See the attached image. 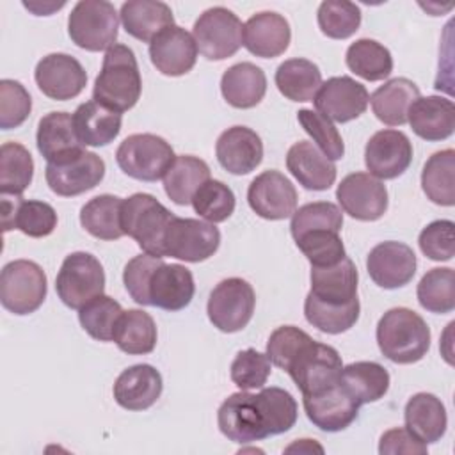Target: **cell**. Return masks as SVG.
<instances>
[{
  "mask_svg": "<svg viewBox=\"0 0 455 455\" xmlns=\"http://www.w3.org/2000/svg\"><path fill=\"white\" fill-rule=\"evenodd\" d=\"M297 421V402L283 387H261L259 393H233L217 411L222 435L238 444L288 432Z\"/></svg>",
  "mask_w": 455,
  "mask_h": 455,
  "instance_id": "6da1fadb",
  "label": "cell"
},
{
  "mask_svg": "<svg viewBox=\"0 0 455 455\" xmlns=\"http://www.w3.org/2000/svg\"><path fill=\"white\" fill-rule=\"evenodd\" d=\"M272 364L284 370L304 395H315L341 380L343 363L338 350L313 339L295 325L277 327L267 343Z\"/></svg>",
  "mask_w": 455,
  "mask_h": 455,
  "instance_id": "7a4b0ae2",
  "label": "cell"
},
{
  "mask_svg": "<svg viewBox=\"0 0 455 455\" xmlns=\"http://www.w3.org/2000/svg\"><path fill=\"white\" fill-rule=\"evenodd\" d=\"M142 92V78L135 53L126 44L107 50L101 71L94 80L92 100L116 110L126 112L135 107Z\"/></svg>",
  "mask_w": 455,
  "mask_h": 455,
  "instance_id": "3957f363",
  "label": "cell"
},
{
  "mask_svg": "<svg viewBox=\"0 0 455 455\" xmlns=\"http://www.w3.org/2000/svg\"><path fill=\"white\" fill-rule=\"evenodd\" d=\"M377 345L389 361L412 364L427 355L430 348V329L416 311L393 307L377 323Z\"/></svg>",
  "mask_w": 455,
  "mask_h": 455,
  "instance_id": "277c9868",
  "label": "cell"
},
{
  "mask_svg": "<svg viewBox=\"0 0 455 455\" xmlns=\"http://www.w3.org/2000/svg\"><path fill=\"white\" fill-rule=\"evenodd\" d=\"M172 215L151 194H133L123 201L121 226L124 235L132 236L139 247L151 256L164 258V236Z\"/></svg>",
  "mask_w": 455,
  "mask_h": 455,
  "instance_id": "5b68a950",
  "label": "cell"
},
{
  "mask_svg": "<svg viewBox=\"0 0 455 455\" xmlns=\"http://www.w3.org/2000/svg\"><path fill=\"white\" fill-rule=\"evenodd\" d=\"M119 14L107 0H80L68 18L71 41L87 52L108 50L116 44Z\"/></svg>",
  "mask_w": 455,
  "mask_h": 455,
  "instance_id": "8992f818",
  "label": "cell"
},
{
  "mask_svg": "<svg viewBox=\"0 0 455 455\" xmlns=\"http://www.w3.org/2000/svg\"><path fill=\"white\" fill-rule=\"evenodd\" d=\"M174 158L171 144L155 133H133L116 151L119 169L139 181L164 178Z\"/></svg>",
  "mask_w": 455,
  "mask_h": 455,
  "instance_id": "52a82bcc",
  "label": "cell"
},
{
  "mask_svg": "<svg viewBox=\"0 0 455 455\" xmlns=\"http://www.w3.org/2000/svg\"><path fill=\"white\" fill-rule=\"evenodd\" d=\"M46 274L30 259H14L0 274V302L14 315H28L46 299Z\"/></svg>",
  "mask_w": 455,
  "mask_h": 455,
  "instance_id": "ba28073f",
  "label": "cell"
},
{
  "mask_svg": "<svg viewBox=\"0 0 455 455\" xmlns=\"http://www.w3.org/2000/svg\"><path fill=\"white\" fill-rule=\"evenodd\" d=\"M55 290L64 306L80 309L105 290V272L100 259L89 252H71L64 258L55 279Z\"/></svg>",
  "mask_w": 455,
  "mask_h": 455,
  "instance_id": "9c48e42d",
  "label": "cell"
},
{
  "mask_svg": "<svg viewBox=\"0 0 455 455\" xmlns=\"http://www.w3.org/2000/svg\"><path fill=\"white\" fill-rule=\"evenodd\" d=\"M192 36L203 57L224 60L233 57L243 44V25L233 11L217 5L206 9L196 20Z\"/></svg>",
  "mask_w": 455,
  "mask_h": 455,
  "instance_id": "30bf717a",
  "label": "cell"
},
{
  "mask_svg": "<svg viewBox=\"0 0 455 455\" xmlns=\"http://www.w3.org/2000/svg\"><path fill=\"white\" fill-rule=\"evenodd\" d=\"M256 295L242 277L222 279L210 293L206 313L213 327L222 332L242 331L252 318Z\"/></svg>",
  "mask_w": 455,
  "mask_h": 455,
  "instance_id": "8fae6325",
  "label": "cell"
},
{
  "mask_svg": "<svg viewBox=\"0 0 455 455\" xmlns=\"http://www.w3.org/2000/svg\"><path fill=\"white\" fill-rule=\"evenodd\" d=\"M105 176V162L92 151L80 149L62 160L48 162L44 178L52 192L62 197L92 190Z\"/></svg>",
  "mask_w": 455,
  "mask_h": 455,
  "instance_id": "7c38bea8",
  "label": "cell"
},
{
  "mask_svg": "<svg viewBox=\"0 0 455 455\" xmlns=\"http://www.w3.org/2000/svg\"><path fill=\"white\" fill-rule=\"evenodd\" d=\"M220 245V231L206 220L174 217L164 236V254L199 263L217 252Z\"/></svg>",
  "mask_w": 455,
  "mask_h": 455,
  "instance_id": "4fadbf2b",
  "label": "cell"
},
{
  "mask_svg": "<svg viewBox=\"0 0 455 455\" xmlns=\"http://www.w3.org/2000/svg\"><path fill=\"white\" fill-rule=\"evenodd\" d=\"M341 210L352 219L379 220L387 210L386 185L368 172H352L341 180L336 190Z\"/></svg>",
  "mask_w": 455,
  "mask_h": 455,
  "instance_id": "5bb4252c",
  "label": "cell"
},
{
  "mask_svg": "<svg viewBox=\"0 0 455 455\" xmlns=\"http://www.w3.org/2000/svg\"><path fill=\"white\" fill-rule=\"evenodd\" d=\"M302 403L307 419L323 432L345 430L354 423L361 407L341 380L315 395H304Z\"/></svg>",
  "mask_w": 455,
  "mask_h": 455,
  "instance_id": "9a60e30c",
  "label": "cell"
},
{
  "mask_svg": "<svg viewBox=\"0 0 455 455\" xmlns=\"http://www.w3.org/2000/svg\"><path fill=\"white\" fill-rule=\"evenodd\" d=\"M316 112L336 123H348L364 114L370 94L366 87L352 76H331L322 82L315 96Z\"/></svg>",
  "mask_w": 455,
  "mask_h": 455,
  "instance_id": "2e32d148",
  "label": "cell"
},
{
  "mask_svg": "<svg viewBox=\"0 0 455 455\" xmlns=\"http://www.w3.org/2000/svg\"><path fill=\"white\" fill-rule=\"evenodd\" d=\"M247 201L258 217L283 220L291 217L297 208V190L283 172L265 171L251 181Z\"/></svg>",
  "mask_w": 455,
  "mask_h": 455,
  "instance_id": "e0dca14e",
  "label": "cell"
},
{
  "mask_svg": "<svg viewBox=\"0 0 455 455\" xmlns=\"http://www.w3.org/2000/svg\"><path fill=\"white\" fill-rule=\"evenodd\" d=\"M412 162V144L403 132L380 130L364 148V164L377 180H393L403 174Z\"/></svg>",
  "mask_w": 455,
  "mask_h": 455,
  "instance_id": "ac0fdd59",
  "label": "cell"
},
{
  "mask_svg": "<svg viewBox=\"0 0 455 455\" xmlns=\"http://www.w3.org/2000/svg\"><path fill=\"white\" fill-rule=\"evenodd\" d=\"M39 91L57 101L76 98L87 84L82 64L68 53H50L43 57L34 71Z\"/></svg>",
  "mask_w": 455,
  "mask_h": 455,
  "instance_id": "d6986e66",
  "label": "cell"
},
{
  "mask_svg": "<svg viewBox=\"0 0 455 455\" xmlns=\"http://www.w3.org/2000/svg\"><path fill=\"white\" fill-rule=\"evenodd\" d=\"M366 270L375 284L395 290L411 283L416 274V254L403 242H382L366 258Z\"/></svg>",
  "mask_w": 455,
  "mask_h": 455,
  "instance_id": "ffe728a7",
  "label": "cell"
},
{
  "mask_svg": "<svg viewBox=\"0 0 455 455\" xmlns=\"http://www.w3.org/2000/svg\"><path fill=\"white\" fill-rule=\"evenodd\" d=\"M194 291L192 272L185 265L162 259L148 281V304L165 311H180L192 302Z\"/></svg>",
  "mask_w": 455,
  "mask_h": 455,
  "instance_id": "44dd1931",
  "label": "cell"
},
{
  "mask_svg": "<svg viewBox=\"0 0 455 455\" xmlns=\"http://www.w3.org/2000/svg\"><path fill=\"white\" fill-rule=\"evenodd\" d=\"M149 57L162 75L181 76L196 66L197 44L192 34L172 25L151 39Z\"/></svg>",
  "mask_w": 455,
  "mask_h": 455,
  "instance_id": "7402d4cb",
  "label": "cell"
},
{
  "mask_svg": "<svg viewBox=\"0 0 455 455\" xmlns=\"http://www.w3.org/2000/svg\"><path fill=\"white\" fill-rule=\"evenodd\" d=\"M215 155L228 172L236 176L249 174L263 160V142L254 130L247 126H231L219 135Z\"/></svg>",
  "mask_w": 455,
  "mask_h": 455,
  "instance_id": "603a6c76",
  "label": "cell"
},
{
  "mask_svg": "<svg viewBox=\"0 0 455 455\" xmlns=\"http://www.w3.org/2000/svg\"><path fill=\"white\" fill-rule=\"evenodd\" d=\"M290 41V23L279 12L261 11L243 23V46L256 57L274 59L288 50Z\"/></svg>",
  "mask_w": 455,
  "mask_h": 455,
  "instance_id": "cb8c5ba5",
  "label": "cell"
},
{
  "mask_svg": "<svg viewBox=\"0 0 455 455\" xmlns=\"http://www.w3.org/2000/svg\"><path fill=\"white\" fill-rule=\"evenodd\" d=\"M2 226L4 231L20 229L27 236L43 238L57 228V213L44 201L2 196Z\"/></svg>",
  "mask_w": 455,
  "mask_h": 455,
  "instance_id": "d4e9b609",
  "label": "cell"
},
{
  "mask_svg": "<svg viewBox=\"0 0 455 455\" xmlns=\"http://www.w3.org/2000/svg\"><path fill=\"white\" fill-rule=\"evenodd\" d=\"M309 295L331 306H345L357 300V268L345 256L341 261L327 267H311Z\"/></svg>",
  "mask_w": 455,
  "mask_h": 455,
  "instance_id": "484cf974",
  "label": "cell"
},
{
  "mask_svg": "<svg viewBox=\"0 0 455 455\" xmlns=\"http://www.w3.org/2000/svg\"><path fill=\"white\" fill-rule=\"evenodd\" d=\"M162 389V375L155 366L133 364L116 379L114 398L123 409L146 411L160 398Z\"/></svg>",
  "mask_w": 455,
  "mask_h": 455,
  "instance_id": "4316f807",
  "label": "cell"
},
{
  "mask_svg": "<svg viewBox=\"0 0 455 455\" xmlns=\"http://www.w3.org/2000/svg\"><path fill=\"white\" fill-rule=\"evenodd\" d=\"M286 167L307 190H327L336 181V165L313 142L299 140L286 153Z\"/></svg>",
  "mask_w": 455,
  "mask_h": 455,
  "instance_id": "83f0119b",
  "label": "cell"
},
{
  "mask_svg": "<svg viewBox=\"0 0 455 455\" xmlns=\"http://www.w3.org/2000/svg\"><path fill=\"white\" fill-rule=\"evenodd\" d=\"M407 121L418 137L430 142L444 140L455 130V105L443 96L418 98L407 112Z\"/></svg>",
  "mask_w": 455,
  "mask_h": 455,
  "instance_id": "f1b7e54d",
  "label": "cell"
},
{
  "mask_svg": "<svg viewBox=\"0 0 455 455\" xmlns=\"http://www.w3.org/2000/svg\"><path fill=\"white\" fill-rule=\"evenodd\" d=\"M36 142L46 162H57L84 149L75 132L73 116L68 112H48L43 116L37 123Z\"/></svg>",
  "mask_w": 455,
  "mask_h": 455,
  "instance_id": "f546056e",
  "label": "cell"
},
{
  "mask_svg": "<svg viewBox=\"0 0 455 455\" xmlns=\"http://www.w3.org/2000/svg\"><path fill=\"white\" fill-rule=\"evenodd\" d=\"M405 428L421 443L439 441L448 427L444 403L432 393H416L403 409Z\"/></svg>",
  "mask_w": 455,
  "mask_h": 455,
  "instance_id": "4dcf8cb0",
  "label": "cell"
},
{
  "mask_svg": "<svg viewBox=\"0 0 455 455\" xmlns=\"http://www.w3.org/2000/svg\"><path fill=\"white\" fill-rule=\"evenodd\" d=\"M119 18L124 30L142 43H151L155 36L174 25L171 7L158 0H128L121 5Z\"/></svg>",
  "mask_w": 455,
  "mask_h": 455,
  "instance_id": "1f68e13d",
  "label": "cell"
},
{
  "mask_svg": "<svg viewBox=\"0 0 455 455\" xmlns=\"http://www.w3.org/2000/svg\"><path fill=\"white\" fill-rule=\"evenodd\" d=\"M121 112H116L98 101H85L78 105L73 114L75 132L84 146H107L121 132Z\"/></svg>",
  "mask_w": 455,
  "mask_h": 455,
  "instance_id": "d6a6232c",
  "label": "cell"
},
{
  "mask_svg": "<svg viewBox=\"0 0 455 455\" xmlns=\"http://www.w3.org/2000/svg\"><path fill=\"white\" fill-rule=\"evenodd\" d=\"M220 92L235 108L256 107L267 92V76L252 62H238L228 68L220 78Z\"/></svg>",
  "mask_w": 455,
  "mask_h": 455,
  "instance_id": "836d02e7",
  "label": "cell"
},
{
  "mask_svg": "<svg viewBox=\"0 0 455 455\" xmlns=\"http://www.w3.org/2000/svg\"><path fill=\"white\" fill-rule=\"evenodd\" d=\"M419 98L418 85L403 76L387 80L370 96L375 117L387 126H402L407 123L411 105Z\"/></svg>",
  "mask_w": 455,
  "mask_h": 455,
  "instance_id": "e575fe53",
  "label": "cell"
},
{
  "mask_svg": "<svg viewBox=\"0 0 455 455\" xmlns=\"http://www.w3.org/2000/svg\"><path fill=\"white\" fill-rule=\"evenodd\" d=\"M208 180L210 167L204 160L192 155H180L172 160L164 176V190L172 203L187 206L192 203L199 187Z\"/></svg>",
  "mask_w": 455,
  "mask_h": 455,
  "instance_id": "d590c367",
  "label": "cell"
},
{
  "mask_svg": "<svg viewBox=\"0 0 455 455\" xmlns=\"http://www.w3.org/2000/svg\"><path fill=\"white\" fill-rule=\"evenodd\" d=\"M156 336V325L149 313L142 309H126L116 323L112 341L124 354L142 355L155 350Z\"/></svg>",
  "mask_w": 455,
  "mask_h": 455,
  "instance_id": "8d00e7d4",
  "label": "cell"
},
{
  "mask_svg": "<svg viewBox=\"0 0 455 455\" xmlns=\"http://www.w3.org/2000/svg\"><path fill=\"white\" fill-rule=\"evenodd\" d=\"M274 80L284 98L291 101H313L322 85V73L307 59H288L277 66Z\"/></svg>",
  "mask_w": 455,
  "mask_h": 455,
  "instance_id": "74e56055",
  "label": "cell"
},
{
  "mask_svg": "<svg viewBox=\"0 0 455 455\" xmlns=\"http://www.w3.org/2000/svg\"><path fill=\"white\" fill-rule=\"evenodd\" d=\"M123 201L112 194H101L87 201L80 210L82 228L100 240H117L124 235L121 226Z\"/></svg>",
  "mask_w": 455,
  "mask_h": 455,
  "instance_id": "f35d334b",
  "label": "cell"
},
{
  "mask_svg": "<svg viewBox=\"0 0 455 455\" xmlns=\"http://www.w3.org/2000/svg\"><path fill=\"white\" fill-rule=\"evenodd\" d=\"M341 382L347 391L363 405L380 400L389 389L387 370L375 361H357L343 366Z\"/></svg>",
  "mask_w": 455,
  "mask_h": 455,
  "instance_id": "ab89813d",
  "label": "cell"
},
{
  "mask_svg": "<svg viewBox=\"0 0 455 455\" xmlns=\"http://www.w3.org/2000/svg\"><path fill=\"white\" fill-rule=\"evenodd\" d=\"M421 188L425 196L441 206L455 204V151L434 153L423 165Z\"/></svg>",
  "mask_w": 455,
  "mask_h": 455,
  "instance_id": "60d3db41",
  "label": "cell"
},
{
  "mask_svg": "<svg viewBox=\"0 0 455 455\" xmlns=\"http://www.w3.org/2000/svg\"><path fill=\"white\" fill-rule=\"evenodd\" d=\"M345 62L352 73L368 82L384 80L393 71L391 52L379 41L368 37L357 39L347 48Z\"/></svg>",
  "mask_w": 455,
  "mask_h": 455,
  "instance_id": "b9f144b4",
  "label": "cell"
},
{
  "mask_svg": "<svg viewBox=\"0 0 455 455\" xmlns=\"http://www.w3.org/2000/svg\"><path fill=\"white\" fill-rule=\"evenodd\" d=\"M34 176V160L20 142H4L0 148V192L21 196Z\"/></svg>",
  "mask_w": 455,
  "mask_h": 455,
  "instance_id": "7bdbcfd3",
  "label": "cell"
},
{
  "mask_svg": "<svg viewBox=\"0 0 455 455\" xmlns=\"http://www.w3.org/2000/svg\"><path fill=\"white\" fill-rule=\"evenodd\" d=\"M418 302L430 313H450L455 307V272L448 267L428 270L416 288Z\"/></svg>",
  "mask_w": 455,
  "mask_h": 455,
  "instance_id": "ee69618b",
  "label": "cell"
},
{
  "mask_svg": "<svg viewBox=\"0 0 455 455\" xmlns=\"http://www.w3.org/2000/svg\"><path fill=\"white\" fill-rule=\"evenodd\" d=\"M359 299L345 304V306H331V304H323L320 300H316L315 297H311L309 293L306 295L304 300V316L306 320L316 327L322 332L327 334H339L348 331L350 327H354V323L359 318Z\"/></svg>",
  "mask_w": 455,
  "mask_h": 455,
  "instance_id": "f6af8a7d",
  "label": "cell"
},
{
  "mask_svg": "<svg viewBox=\"0 0 455 455\" xmlns=\"http://www.w3.org/2000/svg\"><path fill=\"white\" fill-rule=\"evenodd\" d=\"M121 313V304L101 293L78 309V320L91 338L98 341H112Z\"/></svg>",
  "mask_w": 455,
  "mask_h": 455,
  "instance_id": "bcb514c9",
  "label": "cell"
},
{
  "mask_svg": "<svg viewBox=\"0 0 455 455\" xmlns=\"http://www.w3.org/2000/svg\"><path fill=\"white\" fill-rule=\"evenodd\" d=\"M300 252L307 258L311 267H327L341 261L345 254V245L339 238V231L318 228L300 233L293 238Z\"/></svg>",
  "mask_w": 455,
  "mask_h": 455,
  "instance_id": "7dc6e473",
  "label": "cell"
},
{
  "mask_svg": "<svg viewBox=\"0 0 455 455\" xmlns=\"http://www.w3.org/2000/svg\"><path fill=\"white\" fill-rule=\"evenodd\" d=\"M320 30L331 39H347L359 30L361 9L345 0L322 2L316 12Z\"/></svg>",
  "mask_w": 455,
  "mask_h": 455,
  "instance_id": "c3c4849f",
  "label": "cell"
},
{
  "mask_svg": "<svg viewBox=\"0 0 455 455\" xmlns=\"http://www.w3.org/2000/svg\"><path fill=\"white\" fill-rule=\"evenodd\" d=\"M190 204L194 206L196 213H199V217L215 224L224 222L233 215L236 201L233 190L226 183L219 180H208L194 194Z\"/></svg>",
  "mask_w": 455,
  "mask_h": 455,
  "instance_id": "681fc988",
  "label": "cell"
},
{
  "mask_svg": "<svg viewBox=\"0 0 455 455\" xmlns=\"http://www.w3.org/2000/svg\"><path fill=\"white\" fill-rule=\"evenodd\" d=\"M297 119L304 132L316 142V148L329 158V160H339L345 155V144L338 132V128L332 124L331 119L322 116L316 110L300 108L297 112Z\"/></svg>",
  "mask_w": 455,
  "mask_h": 455,
  "instance_id": "f907efd6",
  "label": "cell"
},
{
  "mask_svg": "<svg viewBox=\"0 0 455 455\" xmlns=\"http://www.w3.org/2000/svg\"><path fill=\"white\" fill-rule=\"evenodd\" d=\"M270 368L272 363L267 354H261L256 348H245L235 355L229 375L233 384L238 386L242 391L261 389L267 384Z\"/></svg>",
  "mask_w": 455,
  "mask_h": 455,
  "instance_id": "816d5d0a",
  "label": "cell"
},
{
  "mask_svg": "<svg viewBox=\"0 0 455 455\" xmlns=\"http://www.w3.org/2000/svg\"><path fill=\"white\" fill-rule=\"evenodd\" d=\"M341 226H343V213L334 203L315 201L293 212L290 231H291V236L295 238L304 231L318 229V228L341 231Z\"/></svg>",
  "mask_w": 455,
  "mask_h": 455,
  "instance_id": "f5cc1de1",
  "label": "cell"
},
{
  "mask_svg": "<svg viewBox=\"0 0 455 455\" xmlns=\"http://www.w3.org/2000/svg\"><path fill=\"white\" fill-rule=\"evenodd\" d=\"M32 110L28 91L16 80L0 82V128L11 130L21 126Z\"/></svg>",
  "mask_w": 455,
  "mask_h": 455,
  "instance_id": "db71d44e",
  "label": "cell"
},
{
  "mask_svg": "<svg viewBox=\"0 0 455 455\" xmlns=\"http://www.w3.org/2000/svg\"><path fill=\"white\" fill-rule=\"evenodd\" d=\"M453 222L451 220H434L421 229L418 243L421 252L434 261H450L455 254L453 240Z\"/></svg>",
  "mask_w": 455,
  "mask_h": 455,
  "instance_id": "11a10c76",
  "label": "cell"
},
{
  "mask_svg": "<svg viewBox=\"0 0 455 455\" xmlns=\"http://www.w3.org/2000/svg\"><path fill=\"white\" fill-rule=\"evenodd\" d=\"M162 258L151 256V254H139L132 258L123 272V281L124 288L130 293V297L140 304V306H149L148 304V281L151 272L160 265Z\"/></svg>",
  "mask_w": 455,
  "mask_h": 455,
  "instance_id": "9f6ffc18",
  "label": "cell"
},
{
  "mask_svg": "<svg viewBox=\"0 0 455 455\" xmlns=\"http://www.w3.org/2000/svg\"><path fill=\"white\" fill-rule=\"evenodd\" d=\"M379 453H382V455H396V453L425 455L427 444L421 443L418 437H414L407 428L398 427V428H391L380 435Z\"/></svg>",
  "mask_w": 455,
  "mask_h": 455,
  "instance_id": "6f0895ef",
  "label": "cell"
},
{
  "mask_svg": "<svg viewBox=\"0 0 455 455\" xmlns=\"http://www.w3.org/2000/svg\"><path fill=\"white\" fill-rule=\"evenodd\" d=\"M323 453V448L315 439H297L284 448V453Z\"/></svg>",
  "mask_w": 455,
  "mask_h": 455,
  "instance_id": "680465c9",
  "label": "cell"
},
{
  "mask_svg": "<svg viewBox=\"0 0 455 455\" xmlns=\"http://www.w3.org/2000/svg\"><path fill=\"white\" fill-rule=\"evenodd\" d=\"M23 5L27 9H30L32 12H36L37 16H48L52 11L64 7V2H60V4H43V5L41 4H32V2H23Z\"/></svg>",
  "mask_w": 455,
  "mask_h": 455,
  "instance_id": "91938a15",
  "label": "cell"
}]
</instances>
